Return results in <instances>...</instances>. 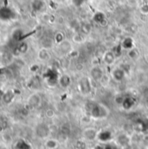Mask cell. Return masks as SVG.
I'll return each instance as SVG.
<instances>
[{
  "mask_svg": "<svg viewBox=\"0 0 148 149\" xmlns=\"http://www.w3.org/2000/svg\"><path fill=\"white\" fill-rule=\"evenodd\" d=\"M13 11L11 9L8 7H0V18L3 20H9L10 19L13 15Z\"/></svg>",
  "mask_w": 148,
  "mask_h": 149,
  "instance_id": "6da1fadb",
  "label": "cell"
},
{
  "mask_svg": "<svg viewBox=\"0 0 148 149\" xmlns=\"http://www.w3.org/2000/svg\"><path fill=\"white\" fill-rule=\"evenodd\" d=\"M36 134L38 137L44 138L49 134V127L44 124H40L36 127Z\"/></svg>",
  "mask_w": 148,
  "mask_h": 149,
  "instance_id": "7a4b0ae2",
  "label": "cell"
},
{
  "mask_svg": "<svg viewBox=\"0 0 148 149\" xmlns=\"http://www.w3.org/2000/svg\"><path fill=\"white\" fill-rule=\"evenodd\" d=\"M91 76L95 81H101V78H102V76H103L102 70L100 68H97V67L93 68L92 70H91Z\"/></svg>",
  "mask_w": 148,
  "mask_h": 149,
  "instance_id": "3957f363",
  "label": "cell"
},
{
  "mask_svg": "<svg viewBox=\"0 0 148 149\" xmlns=\"http://www.w3.org/2000/svg\"><path fill=\"white\" fill-rule=\"evenodd\" d=\"M113 77L120 81H121L124 77H125V70L122 69V68H118V69H115L113 71Z\"/></svg>",
  "mask_w": 148,
  "mask_h": 149,
  "instance_id": "277c9868",
  "label": "cell"
},
{
  "mask_svg": "<svg viewBox=\"0 0 148 149\" xmlns=\"http://www.w3.org/2000/svg\"><path fill=\"white\" fill-rule=\"evenodd\" d=\"M28 102L32 107H37L41 102V97L37 94H33L30 96Z\"/></svg>",
  "mask_w": 148,
  "mask_h": 149,
  "instance_id": "5b68a950",
  "label": "cell"
},
{
  "mask_svg": "<svg viewBox=\"0 0 148 149\" xmlns=\"http://www.w3.org/2000/svg\"><path fill=\"white\" fill-rule=\"evenodd\" d=\"M59 83L62 87L63 88H67L69 84H70V77L68 74H63L60 77L59 80Z\"/></svg>",
  "mask_w": 148,
  "mask_h": 149,
  "instance_id": "8992f818",
  "label": "cell"
},
{
  "mask_svg": "<svg viewBox=\"0 0 148 149\" xmlns=\"http://www.w3.org/2000/svg\"><path fill=\"white\" fill-rule=\"evenodd\" d=\"M17 49L19 54H25L29 49V44L25 42H21L17 47Z\"/></svg>",
  "mask_w": 148,
  "mask_h": 149,
  "instance_id": "52a82bcc",
  "label": "cell"
},
{
  "mask_svg": "<svg viewBox=\"0 0 148 149\" xmlns=\"http://www.w3.org/2000/svg\"><path fill=\"white\" fill-rule=\"evenodd\" d=\"M104 61L107 64H112L114 62V55L110 51L107 52L104 55Z\"/></svg>",
  "mask_w": 148,
  "mask_h": 149,
  "instance_id": "ba28073f",
  "label": "cell"
},
{
  "mask_svg": "<svg viewBox=\"0 0 148 149\" xmlns=\"http://www.w3.org/2000/svg\"><path fill=\"white\" fill-rule=\"evenodd\" d=\"M38 57H39V59L42 60V61H46L47 59H49V52L47 51V49H41V50L39 51V53H38Z\"/></svg>",
  "mask_w": 148,
  "mask_h": 149,
  "instance_id": "9c48e42d",
  "label": "cell"
},
{
  "mask_svg": "<svg viewBox=\"0 0 148 149\" xmlns=\"http://www.w3.org/2000/svg\"><path fill=\"white\" fill-rule=\"evenodd\" d=\"M94 21H95V22L100 23V24H101L102 22L106 21L105 15H104L103 13H101V12H98V13H96V14L94 15Z\"/></svg>",
  "mask_w": 148,
  "mask_h": 149,
  "instance_id": "30bf717a",
  "label": "cell"
},
{
  "mask_svg": "<svg viewBox=\"0 0 148 149\" xmlns=\"http://www.w3.org/2000/svg\"><path fill=\"white\" fill-rule=\"evenodd\" d=\"M133 39H131L130 37H127L124 40L123 42V47L125 49H133Z\"/></svg>",
  "mask_w": 148,
  "mask_h": 149,
  "instance_id": "8fae6325",
  "label": "cell"
},
{
  "mask_svg": "<svg viewBox=\"0 0 148 149\" xmlns=\"http://www.w3.org/2000/svg\"><path fill=\"white\" fill-rule=\"evenodd\" d=\"M45 145L49 149H55L57 147V142L55 140H49L47 141Z\"/></svg>",
  "mask_w": 148,
  "mask_h": 149,
  "instance_id": "7c38bea8",
  "label": "cell"
},
{
  "mask_svg": "<svg viewBox=\"0 0 148 149\" xmlns=\"http://www.w3.org/2000/svg\"><path fill=\"white\" fill-rule=\"evenodd\" d=\"M138 55H139V53L137 52V50L135 49H131V50L129 51V56L132 59H135L138 56Z\"/></svg>",
  "mask_w": 148,
  "mask_h": 149,
  "instance_id": "4fadbf2b",
  "label": "cell"
},
{
  "mask_svg": "<svg viewBox=\"0 0 148 149\" xmlns=\"http://www.w3.org/2000/svg\"><path fill=\"white\" fill-rule=\"evenodd\" d=\"M140 11L143 14H148V3H145L140 7Z\"/></svg>",
  "mask_w": 148,
  "mask_h": 149,
  "instance_id": "5bb4252c",
  "label": "cell"
},
{
  "mask_svg": "<svg viewBox=\"0 0 148 149\" xmlns=\"http://www.w3.org/2000/svg\"><path fill=\"white\" fill-rule=\"evenodd\" d=\"M147 54H148V50H147Z\"/></svg>",
  "mask_w": 148,
  "mask_h": 149,
  "instance_id": "9a60e30c",
  "label": "cell"
}]
</instances>
